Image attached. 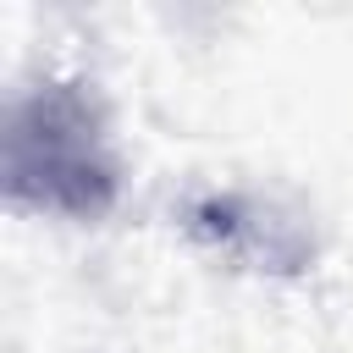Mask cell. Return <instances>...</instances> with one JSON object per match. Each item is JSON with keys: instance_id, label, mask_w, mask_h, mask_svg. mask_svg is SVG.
<instances>
[{"instance_id": "obj_2", "label": "cell", "mask_w": 353, "mask_h": 353, "mask_svg": "<svg viewBox=\"0 0 353 353\" xmlns=\"http://www.w3.org/2000/svg\"><path fill=\"white\" fill-rule=\"evenodd\" d=\"M188 232L232 259H248L259 270H298L309 259V243L292 221H276L270 204L248 193H204L188 204Z\"/></svg>"}, {"instance_id": "obj_1", "label": "cell", "mask_w": 353, "mask_h": 353, "mask_svg": "<svg viewBox=\"0 0 353 353\" xmlns=\"http://www.w3.org/2000/svg\"><path fill=\"white\" fill-rule=\"evenodd\" d=\"M0 176L6 199L22 210L99 221L121 193V165L99 99L72 77H44L22 88L6 110Z\"/></svg>"}]
</instances>
